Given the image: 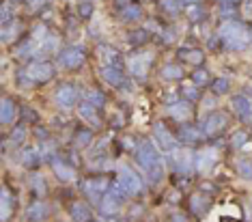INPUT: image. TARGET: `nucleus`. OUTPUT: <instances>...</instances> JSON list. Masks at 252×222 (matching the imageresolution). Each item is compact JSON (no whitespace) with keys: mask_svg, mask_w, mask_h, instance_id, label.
Returning a JSON list of instances; mask_svg holds the SVG:
<instances>
[{"mask_svg":"<svg viewBox=\"0 0 252 222\" xmlns=\"http://www.w3.org/2000/svg\"><path fill=\"white\" fill-rule=\"evenodd\" d=\"M231 108H233V112L237 115L239 119H250V112H252V104H250V99L246 97V95H233V99H231Z\"/></svg>","mask_w":252,"mask_h":222,"instance_id":"18","label":"nucleus"},{"mask_svg":"<svg viewBox=\"0 0 252 222\" xmlns=\"http://www.w3.org/2000/svg\"><path fill=\"white\" fill-rule=\"evenodd\" d=\"M20 32H22V22L20 20H11L9 24L2 26V41L4 43L15 41V37H18Z\"/></svg>","mask_w":252,"mask_h":222,"instance_id":"28","label":"nucleus"},{"mask_svg":"<svg viewBox=\"0 0 252 222\" xmlns=\"http://www.w3.org/2000/svg\"><path fill=\"white\" fill-rule=\"evenodd\" d=\"M203 138H205L203 129L194 127V125H183L179 129V134H177V140L186 142V145H196V142H200Z\"/></svg>","mask_w":252,"mask_h":222,"instance_id":"17","label":"nucleus"},{"mask_svg":"<svg viewBox=\"0 0 252 222\" xmlns=\"http://www.w3.org/2000/svg\"><path fill=\"white\" fill-rule=\"evenodd\" d=\"M117 4H121V7H125V4H129V0H117Z\"/></svg>","mask_w":252,"mask_h":222,"instance_id":"51","label":"nucleus"},{"mask_svg":"<svg viewBox=\"0 0 252 222\" xmlns=\"http://www.w3.org/2000/svg\"><path fill=\"white\" fill-rule=\"evenodd\" d=\"M50 166H52V173L56 175V179L63 181V184H71V181H76V170L69 162L61 160V158H52L50 160Z\"/></svg>","mask_w":252,"mask_h":222,"instance_id":"12","label":"nucleus"},{"mask_svg":"<svg viewBox=\"0 0 252 222\" xmlns=\"http://www.w3.org/2000/svg\"><path fill=\"white\" fill-rule=\"evenodd\" d=\"M181 93L186 95V97L190 99V101H196V99L200 97V95H198V87H196V84H194V82H190V84H183Z\"/></svg>","mask_w":252,"mask_h":222,"instance_id":"39","label":"nucleus"},{"mask_svg":"<svg viewBox=\"0 0 252 222\" xmlns=\"http://www.w3.org/2000/svg\"><path fill=\"white\" fill-rule=\"evenodd\" d=\"M246 15H252V0L246 2Z\"/></svg>","mask_w":252,"mask_h":222,"instance_id":"50","label":"nucleus"},{"mask_svg":"<svg viewBox=\"0 0 252 222\" xmlns=\"http://www.w3.org/2000/svg\"><path fill=\"white\" fill-rule=\"evenodd\" d=\"M0 22H2V26L11 22V7H9V2L2 4V15H0Z\"/></svg>","mask_w":252,"mask_h":222,"instance_id":"46","label":"nucleus"},{"mask_svg":"<svg viewBox=\"0 0 252 222\" xmlns=\"http://www.w3.org/2000/svg\"><path fill=\"white\" fill-rule=\"evenodd\" d=\"M87 61V54H84L82 48H78V45H71V48H65L63 52L59 54V65L63 69L71 71V69H78L82 63Z\"/></svg>","mask_w":252,"mask_h":222,"instance_id":"8","label":"nucleus"},{"mask_svg":"<svg viewBox=\"0 0 252 222\" xmlns=\"http://www.w3.org/2000/svg\"><path fill=\"white\" fill-rule=\"evenodd\" d=\"M192 82L196 84V87H207V84H211V76H209V71L207 69H196L192 73Z\"/></svg>","mask_w":252,"mask_h":222,"instance_id":"33","label":"nucleus"},{"mask_svg":"<svg viewBox=\"0 0 252 222\" xmlns=\"http://www.w3.org/2000/svg\"><path fill=\"white\" fill-rule=\"evenodd\" d=\"M136 164L153 184L164 177V160L151 140H140V145L136 147Z\"/></svg>","mask_w":252,"mask_h":222,"instance_id":"2","label":"nucleus"},{"mask_svg":"<svg viewBox=\"0 0 252 222\" xmlns=\"http://www.w3.org/2000/svg\"><path fill=\"white\" fill-rule=\"evenodd\" d=\"M78 13H80V18L89 20L91 15H93V4H91V2H82V4L78 7Z\"/></svg>","mask_w":252,"mask_h":222,"instance_id":"44","label":"nucleus"},{"mask_svg":"<svg viewBox=\"0 0 252 222\" xmlns=\"http://www.w3.org/2000/svg\"><path fill=\"white\" fill-rule=\"evenodd\" d=\"M69 214H71L73 222H91V216H93L89 203H84V201H73L69 207Z\"/></svg>","mask_w":252,"mask_h":222,"instance_id":"20","label":"nucleus"},{"mask_svg":"<svg viewBox=\"0 0 252 222\" xmlns=\"http://www.w3.org/2000/svg\"><path fill=\"white\" fill-rule=\"evenodd\" d=\"M56 45H59V39H56L54 35L52 37H45L41 43H39V48H37V56H48V54H52L54 50H56Z\"/></svg>","mask_w":252,"mask_h":222,"instance_id":"30","label":"nucleus"},{"mask_svg":"<svg viewBox=\"0 0 252 222\" xmlns=\"http://www.w3.org/2000/svg\"><path fill=\"white\" fill-rule=\"evenodd\" d=\"M200 0H179V4H183V7H192V4H198Z\"/></svg>","mask_w":252,"mask_h":222,"instance_id":"49","label":"nucleus"},{"mask_svg":"<svg viewBox=\"0 0 252 222\" xmlns=\"http://www.w3.org/2000/svg\"><path fill=\"white\" fill-rule=\"evenodd\" d=\"M15 117H18V104H15L13 99L4 97L2 99V106H0V121L7 125V123L13 121Z\"/></svg>","mask_w":252,"mask_h":222,"instance_id":"23","label":"nucleus"},{"mask_svg":"<svg viewBox=\"0 0 252 222\" xmlns=\"http://www.w3.org/2000/svg\"><path fill=\"white\" fill-rule=\"evenodd\" d=\"M218 37L224 43V48L244 52L252 45V28L239 20H224L222 26L218 28Z\"/></svg>","mask_w":252,"mask_h":222,"instance_id":"1","label":"nucleus"},{"mask_svg":"<svg viewBox=\"0 0 252 222\" xmlns=\"http://www.w3.org/2000/svg\"><path fill=\"white\" fill-rule=\"evenodd\" d=\"M87 101H89V104H93L95 108H101V106H104L106 104V97H104V93H101V91H89V93H87Z\"/></svg>","mask_w":252,"mask_h":222,"instance_id":"38","label":"nucleus"},{"mask_svg":"<svg viewBox=\"0 0 252 222\" xmlns=\"http://www.w3.org/2000/svg\"><path fill=\"white\" fill-rule=\"evenodd\" d=\"M159 9L164 11L166 15H175L179 13V0H159Z\"/></svg>","mask_w":252,"mask_h":222,"instance_id":"35","label":"nucleus"},{"mask_svg":"<svg viewBox=\"0 0 252 222\" xmlns=\"http://www.w3.org/2000/svg\"><path fill=\"white\" fill-rule=\"evenodd\" d=\"M117 186L121 188L127 196H138V194H142V190H145L140 177L127 166H119L117 168Z\"/></svg>","mask_w":252,"mask_h":222,"instance_id":"4","label":"nucleus"},{"mask_svg":"<svg viewBox=\"0 0 252 222\" xmlns=\"http://www.w3.org/2000/svg\"><path fill=\"white\" fill-rule=\"evenodd\" d=\"M216 2L220 4V7H222V4H231V7H235V4H239L242 0H216Z\"/></svg>","mask_w":252,"mask_h":222,"instance_id":"48","label":"nucleus"},{"mask_svg":"<svg viewBox=\"0 0 252 222\" xmlns=\"http://www.w3.org/2000/svg\"><path fill=\"white\" fill-rule=\"evenodd\" d=\"M246 142H248V134H246V132H235L233 138H231V147L239 149V147H244Z\"/></svg>","mask_w":252,"mask_h":222,"instance_id":"43","label":"nucleus"},{"mask_svg":"<svg viewBox=\"0 0 252 222\" xmlns=\"http://www.w3.org/2000/svg\"><path fill=\"white\" fill-rule=\"evenodd\" d=\"M93 222H101V220H93Z\"/></svg>","mask_w":252,"mask_h":222,"instance_id":"53","label":"nucleus"},{"mask_svg":"<svg viewBox=\"0 0 252 222\" xmlns=\"http://www.w3.org/2000/svg\"><path fill=\"white\" fill-rule=\"evenodd\" d=\"M50 216V205L45 201H32L26 207V220L28 222H41Z\"/></svg>","mask_w":252,"mask_h":222,"instance_id":"14","label":"nucleus"},{"mask_svg":"<svg viewBox=\"0 0 252 222\" xmlns=\"http://www.w3.org/2000/svg\"><path fill=\"white\" fill-rule=\"evenodd\" d=\"M22 164H24L26 168H37L39 164H41V153H39L37 147H26V149L22 151Z\"/></svg>","mask_w":252,"mask_h":222,"instance_id":"25","label":"nucleus"},{"mask_svg":"<svg viewBox=\"0 0 252 222\" xmlns=\"http://www.w3.org/2000/svg\"><path fill=\"white\" fill-rule=\"evenodd\" d=\"M56 76V69L54 65H50V63L45 61H37V63H28L24 69L20 71V78H28V82L31 84H41V82H50L52 78Z\"/></svg>","mask_w":252,"mask_h":222,"instance_id":"3","label":"nucleus"},{"mask_svg":"<svg viewBox=\"0 0 252 222\" xmlns=\"http://www.w3.org/2000/svg\"><path fill=\"white\" fill-rule=\"evenodd\" d=\"M211 91H214L216 95H222L228 91V80L226 78H216L214 82H211Z\"/></svg>","mask_w":252,"mask_h":222,"instance_id":"40","label":"nucleus"},{"mask_svg":"<svg viewBox=\"0 0 252 222\" xmlns=\"http://www.w3.org/2000/svg\"><path fill=\"white\" fill-rule=\"evenodd\" d=\"M153 138H156V145L164 153H168V156H173V153L179 149V140L170 134V129H166V125L162 121L153 123Z\"/></svg>","mask_w":252,"mask_h":222,"instance_id":"7","label":"nucleus"},{"mask_svg":"<svg viewBox=\"0 0 252 222\" xmlns=\"http://www.w3.org/2000/svg\"><path fill=\"white\" fill-rule=\"evenodd\" d=\"M235 168H237L239 177H244V179H252V162H250V160H237V164H235Z\"/></svg>","mask_w":252,"mask_h":222,"instance_id":"36","label":"nucleus"},{"mask_svg":"<svg viewBox=\"0 0 252 222\" xmlns=\"http://www.w3.org/2000/svg\"><path fill=\"white\" fill-rule=\"evenodd\" d=\"M168 112L177 121H186V119H190V115H192V106L188 104V101H177V104L170 106Z\"/></svg>","mask_w":252,"mask_h":222,"instance_id":"27","label":"nucleus"},{"mask_svg":"<svg viewBox=\"0 0 252 222\" xmlns=\"http://www.w3.org/2000/svg\"><path fill=\"white\" fill-rule=\"evenodd\" d=\"M93 142V132L91 129H78L76 138H73V145L76 147H89Z\"/></svg>","mask_w":252,"mask_h":222,"instance_id":"32","label":"nucleus"},{"mask_svg":"<svg viewBox=\"0 0 252 222\" xmlns=\"http://www.w3.org/2000/svg\"><path fill=\"white\" fill-rule=\"evenodd\" d=\"M170 158H173L175 170H179V173H183V175H190V170L194 168V158L186 149H177Z\"/></svg>","mask_w":252,"mask_h":222,"instance_id":"15","label":"nucleus"},{"mask_svg":"<svg viewBox=\"0 0 252 222\" xmlns=\"http://www.w3.org/2000/svg\"><path fill=\"white\" fill-rule=\"evenodd\" d=\"M24 138H26V127L18 125V127L11 132V142H13V145H22V142H24Z\"/></svg>","mask_w":252,"mask_h":222,"instance_id":"42","label":"nucleus"},{"mask_svg":"<svg viewBox=\"0 0 252 222\" xmlns=\"http://www.w3.org/2000/svg\"><path fill=\"white\" fill-rule=\"evenodd\" d=\"M151 65H153V52H147V50L134 52L127 59V69L136 80H145L149 69H151Z\"/></svg>","mask_w":252,"mask_h":222,"instance_id":"5","label":"nucleus"},{"mask_svg":"<svg viewBox=\"0 0 252 222\" xmlns=\"http://www.w3.org/2000/svg\"><path fill=\"white\" fill-rule=\"evenodd\" d=\"M54 99H56V104H59L61 108H71L73 104L78 101V89L73 87V84H61L59 89H56V93H54Z\"/></svg>","mask_w":252,"mask_h":222,"instance_id":"13","label":"nucleus"},{"mask_svg":"<svg viewBox=\"0 0 252 222\" xmlns=\"http://www.w3.org/2000/svg\"><path fill=\"white\" fill-rule=\"evenodd\" d=\"M159 78H162L164 82H179L183 78V67L181 65H175V63H168V65L162 67V71H159Z\"/></svg>","mask_w":252,"mask_h":222,"instance_id":"22","label":"nucleus"},{"mask_svg":"<svg viewBox=\"0 0 252 222\" xmlns=\"http://www.w3.org/2000/svg\"><path fill=\"white\" fill-rule=\"evenodd\" d=\"M250 121H252V112H250Z\"/></svg>","mask_w":252,"mask_h":222,"instance_id":"52","label":"nucleus"},{"mask_svg":"<svg viewBox=\"0 0 252 222\" xmlns=\"http://www.w3.org/2000/svg\"><path fill=\"white\" fill-rule=\"evenodd\" d=\"M207 196H200V194H194L190 198V209H192V214H203L205 209H207V201H205Z\"/></svg>","mask_w":252,"mask_h":222,"instance_id":"34","label":"nucleus"},{"mask_svg":"<svg viewBox=\"0 0 252 222\" xmlns=\"http://www.w3.org/2000/svg\"><path fill=\"white\" fill-rule=\"evenodd\" d=\"M125 192L121 190L119 186H112L110 190L106 192L104 196H101V203H99V212L108 216V218H112V216H117L119 214V209L123 207V203H125Z\"/></svg>","mask_w":252,"mask_h":222,"instance_id":"6","label":"nucleus"},{"mask_svg":"<svg viewBox=\"0 0 252 222\" xmlns=\"http://www.w3.org/2000/svg\"><path fill=\"white\" fill-rule=\"evenodd\" d=\"M216 162H218V151L211 149V147H205V149H200L196 156H194V168H196L200 175L209 173Z\"/></svg>","mask_w":252,"mask_h":222,"instance_id":"10","label":"nucleus"},{"mask_svg":"<svg viewBox=\"0 0 252 222\" xmlns=\"http://www.w3.org/2000/svg\"><path fill=\"white\" fill-rule=\"evenodd\" d=\"M220 15H222L224 20H235V18H233V15H235V9L231 7V4H222V7H220Z\"/></svg>","mask_w":252,"mask_h":222,"instance_id":"45","label":"nucleus"},{"mask_svg":"<svg viewBox=\"0 0 252 222\" xmlns=\"http://www.w3.org/2000/svg\"><path fill=\"white\" fill-rule=\"evenodd\" d=\"M31 188L37 192V194H45V184H43L41 175H32L31 177Z\"/></svg>","mask_w":252,"mask_h":222,"instance_id":"41","label":"nucleus"},{"mask_svg":"<svg viewBox=\"0 0 252 222\" xmlns=\"http://www.w3.org/2000/svg\"><path fill=\"white\" fill-rule=\"evenodd\" d=\"M228 125V119H226V115L224 112H211V115L205 119L203 121V134L205 136H218Z\"/></svg>","mask_w":252,"mask_h":222,"instance_id":"11","label":"nucleus"},{"mask_svg":"<svg viewBox=\"0 0 252 222\" xmlns=\"http://www.w3.org/2000/svg\"><path fill=\"white\" fill-rule=\"evenodd\" d=\"M0 205H2V222H7L15 212V198L11 196L9 188H2V198H0Z\"/></svg>","mask_w":252,"mask_h":222,"instance_id":"26","label":"nucleus"},{"mask_svg":"<svg viewBox=\"0 0 252 222\" xmlns=\"http://www.w3.org/2000/svg\"><path fill=\"white\" fill-rule=\"evenodd\" d=\"M78 115L82 121H87L91 127H99L101 121H99V115H97V108L93 104H89V101H84V104L78 106Z\"/></svg>","mask_w":252,"mask_h":222,"instance_id":"19","label":"nucleus"},{"mask_svg":"<svg viewBox=\"0 0 252 222\" xmlns=\"http://www.w3.org/2000/svg\"><path fill=\"white\" fill-rule=\"evenodd\" d=\"M186 13H188V20L190 22H200L205 18V9L200 4H192V7H186Z\"/></svg>","mask_w":252,"mask_h":222,"instance_id":"37","label":"nucleus"},{"mask_svg":"<svg viewBox=\"0 0 252 222\" xmlns=\"http://www.w3.org/2000/svg\"><path fill=\"white\" fill-rule=\"evenodd\" d=\"M99 78L110 84V87H125V76L119 67H101Z\"/></svg>","mask_w":252,"mask_h":222,"instance_id":"16","label":"nucleus"},{"mask_svg":"<svg viewBox=\"0 0 252 222\" xmlns=\"http://www.w3.org/2000/svg\"><path fill=\"white\" fill-rule=\"evenodd\" d=\"M179 59L188 65H194V67H200L205 61V52L198 48H188V50H179Z\"/></svg>","mask_w":252,"mask_h":222,"instance_id":"21","label":"nucleus"},{"mask_svg":"<svg viewBox=\"0 0 252 222\" xmlns=\"http://www.w3.org/2000/svg\"><path fill=\"white\" fill-rule=\"evenodd\" d=\"M127 41H129L131 45H142V43H147V41H149V31H147V28L131 31L129 35H127Z\"/></svg>","mask_w":252,"mask_h":222,"instance_id":"31","label":"nucleus"},{"mask_svg":"<svg viewBox=\"0 0 252 222\" xmlns=\"http://www.w3.org/2000/svg\"><path fill=\"white\" fill-rule=\"evenodd\" d=\"M110 188H112V184L108 179H104V177H101V179H87V181H82V192L93 203H101V196H104Z\"/></svg>","mask_w":252,"mask_h":222,"instance_id":"9","label":"nucleus"},{"mask_svg":"<svg viewBox=\"0 0 252 222\" xmlns=\"http://www.w3.org/2000/svg\"><path fill=\"white\" fill-rule=\"evenodd\" d=\"M97 54H99V59L106 63L104 67H119V63H121V54H119L117 50L108 48V45H99Z\"/></svg>","mask_w":252,"mask_h":222,"instance_id":"24","label":"nucleus"},{"mask_svg":"<svg viewBox=\"0 0 252 222\" xmlns=\"http://www.w3.org/2000/svg\"><path fill=\"white\" fill-rule=\"evenodd\" d=\"M121 18L125 22H136L142 18V9L140 4H125V7H121Z\"/></svg>","mask_w":252,"mask_h":222,"instance_id":"29","label":"nucleus"},{"mask_svg":"<svg viewBox=\"0 0 252 222\" xmlns=\"http://www.w3.org/2000/svg\"><path fill=\"white\" fill-rule=\"evenodd\" d=\"M28 4H31L32 9H39V7H45V4H48V0H28Z\"/></svg>","mask_w":252,"mask_h":222,"instance_id":"47","label":"nucleus"}]
</instances>
